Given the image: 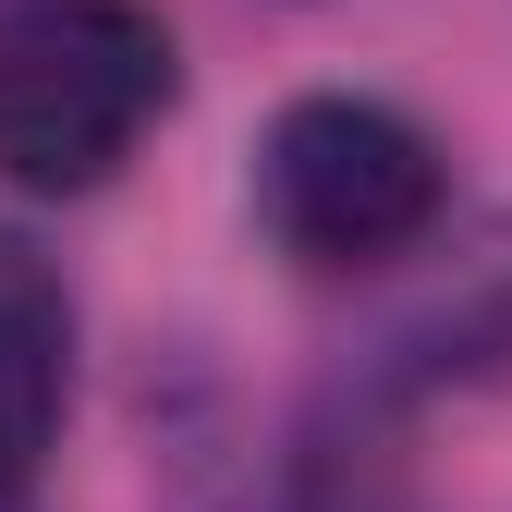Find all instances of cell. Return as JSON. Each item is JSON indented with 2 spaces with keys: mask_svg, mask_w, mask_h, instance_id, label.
Returning a JSON list of instances; mask_svg holds the SVG:
<instances>
[{
  "mask_svg": "<svg viewBox=\"0 0 512 512\" xmlns=\"http://www.w3.org/2000/svg\"><path fill=\"white\" fill-rule=\"evenodd\" d=\"M183 86L147 0H0V183L86 196L159 135Z\"/></svg>",
  "mask_w": 512,
  "mask_h": 512,
  "instance_id": "obj_1",
  "label": "cell"
},
{
  "mask_svg": "<svg viewBox=\"0 0 512 512\" xmlns=\"http://www.w3.org/2000/svg\"><path fill=\"white\" fill-rule=\"evenodd\" d=\"M452 208V159L415 110L391 98H354V86H317L269 122L256 147V220L293 269L317 281H354V269H391L415 256Z\"/></svg>",
  "mask_w": 512,
  "mask_h": 512,
  "instance_id": "obj_2",
  "label": "cell"
},
{
  "mask_svg": "<svg viewBox=\"0 0 512 512\" xmlns=\"http://www.w3.org/2000/svg\"><path fill=\"white\" fill-rule=\"evenodd\" d=\"M61 415H74V293L25 232H0V512L37 500Z\"/></svg>",
  "mask_w": 512,
  "mask_h": 512,
  "instance_id": "obj_3",
  "label": "cell"
}]
</instances>
